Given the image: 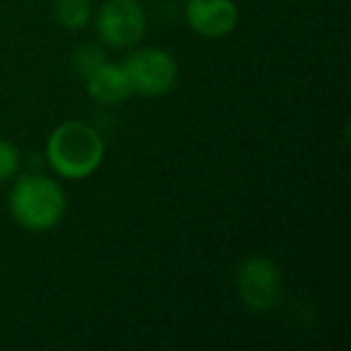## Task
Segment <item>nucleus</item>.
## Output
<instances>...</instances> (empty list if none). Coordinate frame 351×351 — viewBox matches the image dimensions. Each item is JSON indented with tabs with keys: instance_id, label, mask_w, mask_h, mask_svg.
<instances>
[{
	"instance_id": "f03ea898",
	"label": "nucleus",
	"mask_w": 351,
	"mask_h": 351,
	"mask_svg": "<svg viewBox=\"0 0 351 351\" xmlns=\"http://www.w3.org/2000/svg\"><path fill=\"white\" fill-rule=\"evenodd\" d=\"M8 210L22 229L49 231L63 221L68 197H65L63 186L51 176L25 173L12 183L10 195H8Z\"/></svg>"
},
{
	"instance_id": "0eeeda50",
	"label": "nucleus",
	"mask_w": 351,
	"mask_h": 351,
	"mask_svg": "<svg viewBox=\"0 0 351 351\" xmlns=\"http://www.w3.org/2000/svg\"><path fill=\"white\" fill-rule=\"evenodd\" d=\"M84 87H87L89 97L97 104H104V106H118L132 94L130 80H128L123 63H113V60L99 63L84 77Z\"/></svg>"
},
{
	"instance_id": "20e7f679",
	"label": "nucleus",
	"mask_w": 351,
	"mask_h": 351,
	"mask_svg": "<svg viewBox=\"0 0 351 351\" xmlns=\"http://www.w3.org/2000/svg\"><path fill=\"white\" fill-rule=\"evenodd\" d=\"M123 68L130 80L132 94L140 97H164L178 82V63L164 49H140L123 60Z\"/></svg>"
},
{
	"instance_id": "1a4fd4ad",
	"label": "nucleus",
	"mask_w": 351,
	"mask_h": 351,
	"mask_svg": "<svg viewBox=\"0 0 351 351\" xmlns=\"http://www.w3.org/2000/svg\"><path fill=\"white\" fill-rule=\"evenodd\" d=\"M20 164H22L20 149L10 140L0 137V183L12 181L20 173Z\"/></svg>"
},
{
	"instance_id": "6e6552de",
	"label": "nucleus",
	"mask_w": 351,
	"mask_h": 351,
	"mask_svg": "<svg viewBox=\"0 0 351 351\" xmlns=\"http://www.w3.org/2000/svg\"><path fill=\"white\" fill-rule=\"evenodd\" d=\"M53 15L63 29L68 32H82L84 27H89L94 17L92 3L89 0H56Z\"/></svg>"
},
{
	"instance_id": "423d86ee",
	"label": "nucleus",
	"mask_w": 351,
	"mask_h": 351,
	"mask_svg": "<svg viewBox=\"0 0 351 351\" xmlns=\"http://www.w3.org/2000/svg\"><path fill=\"white\" fill-rule=\"evenodd\" d=\"M186 25L202 39H224L239 25V8L234 0H188Z\"/></svg>"
},
{
	"instance_id": "f257e3e1",
	"label": "nucleus",
	"mask_w": 351,
	"mask_h": 351,
	"mask_svg": "<svg viewBox=\"0 0 351 351\" xmlns=\"http://www.w3.org/2000/svg\"><path fill=\"white\" fill-rule=\"evenodd\" d=\"M106 156L101 132L84 121H65L46 140V161L65 181H82L97 173Z\"/></svg>"
},
{
	"instance_id": "9d476101",
	"label": "nucleus",
	"mask_w": 351,
	"mask_h": 351,
	"mask_svg": "<svg viewBox=\"0 0 351 351\" xmlns=\"http://www.w3.org/2000/svg\"><path fill=\"white\" fill-rule=\"evenodd\" d=\"M104 60H106V53H104L99 46H82V49H77V53H75V58H73L75 73L84 80L99 63H104Z\"/></svg>"
},
{
	"instance_id": "39448f33",
	"label": "nucleus",
	"mask_w": 351,
	"mask_h": 351,
	"mask_svg": "<svg viewBox=\"0 0 351 351\" xmlns=\"http://www.w3.org/2000/svg\"><path fill=\"white\" fill-rule=\"evenodd\" d=\"M92 20L99 39L111 49H130L140 44L147 29L145 8L137 0H106Z\"/></svg>"
},
{
	"instance_id": "7ed1b4c3",
	"label": "nucleus",
	"mask_w": 351,
	"mask_h": 351,
	"mask_svg": "<svg viewBox=\"0 0 351 351\" xmlns=\"http://www.w3.org/2000/svg\"><path fill=\"white\" fill-rule=\"evenodd\" d=\"M239 296L250 311L269 313L284 296V277L279 265L267 255H250L236 272Z\"/></svg>"
}]
</instances>
